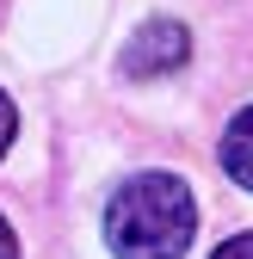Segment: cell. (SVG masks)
I'll return each mask as SVG.
<instances>
[{
  "label": "cell",
  "mask_w": 253,
  "mask_h": 259,
  "mask_svg": "<svg viewBox=\"0 0 253 259\" xmlns=\"http://www.w3.org/2000/svg\"><path fill=\"white\" fill-rule=\"evenodd\" d=\"M198 235V198L179 173H136L105 204V247L117 259H185Z\"/></svg>",
  "instance_id": "obj_1"
},
{
  "label": "cell",
  "mask_w": 253,
  "mask_h": 259,
  "mask_svg": "<svg viewBox=\"0 0 253 259\" xmlns=\"http://www.w3.org/2000/svg\"><path fill=\"white\" fill-rule=\"evenodd\" d=\"M0 259H19V241H13V229H7V216H0Z\"/></svg>",
  "instance_id": "obj_6"
},
{
  "label": "cell",
  "mask_w": 253,
  "mask_h": 259,
  "mask_svg": "<svg viewBox=\"0 0 253 259\" xmlns=\"http://www.w3.org/2000/svg\"><path fill=\"white\" fill-rule=\"evenodd\" d=\"M192 62V31H185L179 19H148L130 44H123L117 56V68L130 74V80H161L173 68H185Z\"/></svg>",
  "instance_id": "obj_2"
},
{
  "label": "cell",
  "mask_w": 253,
  "mask_h": 259,
  "mask_svg": "<svg viewBox=\"0 0 253 259\" xmlns=\"http://www.w3.org/2000/svg\"><path fill=\"white\" fill-rule=\"evenodd\" d=\"M216 160H223V173H229L241 191H253V105L229 117L223 142H216Z\"/></svg>",
  "instance_id": "obj_3"
},
{
  "label": "cell",
  "mask_w": 253,
  "mask_h": 259,
  "mask_svg": "<svg viewBox=\"0 0 253 259\" xmlns=\"http://www.w3.org/2000/svg\"><path fill=\"white\" fill-rule=\"evenodd\" d=\"M210 259H253V235H229V241L216 247Z\"/></svg>",
  "instance_id": "obj_5"
},
{
  "label": "cell",
  "mask_w": 253,
  "mask_h": 259,
  "mask_svg": "<svg viewBox=\"0 0 253 259\" xmlns=\"http://www.w3.org/2000/svg\"><path fill=\"white\" fill-rule=\"evenodd\" d=\"M13 136H19V111H13V99H7V93H0V160H7Z\"/></svg>",
  "instance_id": "obj_4"
}]
</instances>
